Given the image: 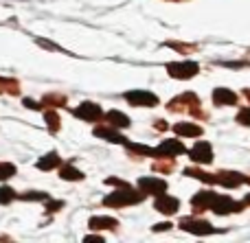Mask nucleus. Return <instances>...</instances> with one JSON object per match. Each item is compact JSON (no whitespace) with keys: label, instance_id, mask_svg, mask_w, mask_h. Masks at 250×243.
Returning <instances> with one entry per match:
<instances>
[{"label":"nucleus","instance_id":"f257e3e1","mask_svg":"<svg viewBox=\"0 0 250 243\" xmlns=\"http://www.w3.org/2000/svg\"><path fill=\"white\" fill-rule=\"evenodd\" d=\"M143 200L141 193L132 191L129 187H121V191H114L110 193L108 197L104 200L105 206H114V208H121V206H132V204H138Z\"/></svg>","mask_w":250,"mask_h":243},{"label":"nucleus","instance_id":"412c9836","mask_svg":"<svg viewBox=\"0 0 250 243\" xmlns=\"http://www.w3.org/2000/svg\"><path fill=\"white\" fill-rule=\"evenodd\" d=\"M16 200V191L9 187H0V204H11Z\"/></svg>","mask_w":250,"mask_h":243},{"label":"nucleus","instance_id":"7ed1b4c3","mask_svg":"<svg viewBox=\"0 0 250 243\" xmlns=\"http://www.w3.org/2000/svg\"><path fill=\"white\" fill-rule=\"evenodd\" d=\"M180 228L195 237H208L215 232V228L208 222H204V219H185V222H180Z\"/></svg>","mask_w":250,"mask_h":243},{"label":"nucleus","instance_id":"9b49d317","mask_svg":"<svg viewBox=\"0 0 250 243\" xmlns=\"http://www.w3.org/2000/svg\"><path fill=\"white\" fill-rule=\"evenodd\" d=\"M213 103L215 105H235L237 103V94L229 88H217L213 90Z\"/></svg>","mask_w":250,"mask_h":243},{"label":"nucleus","instance_id":"2eb2a0df","mask_svg":"<svg viewBox=\"0 0 250 243\" xmlns=\"http://www.w3.org/2000/svg\"><path fill=\"white\" fill-rule=\"evenodd\" d=\"M215 193L213 191H202L198 193V195H193V200H191V204L195 206V208H211L213 200H215Z\"/></svg>","mask_w":250,"mask_h":243},{"label":"nucleus","instance_id":"423d86ee","mask_svg":"<svg viewBox=\"0 0 250 243\" xmlns=\"http://www.w3.org/2000/svg\"><path fill=\"white\" fill-rule=\"evenodd\" d=\"M180 153H187L185 145L180 140H165V143L158 145V149H154V156H160V158H173V156H180Z\"/></svg>","mask_w":250,"mask_h":243},{"label":"nucleus","instance_id":"c756f323","mask_svg":"<svg viewBox=\"0 0 250 243\" xmlns=\"http://www.w3.org/2000/svg\"><path fill=\"white\" fill-rule=\"evenodd\" d=\"M246 204L250 206V195H246Z\"/></svg>","mask_w":250,"mask_h":243},{"label":"nucleus","instance_id":"393cba45","mask_svg":"<svg viewBox=\"0 0 250 243\" xmlns=\"http://www.w3.org/2000/svg\"><path fill=\"white\" fill-rule=\"evenodd\" d=\"M22 200H48L46 193H26V195H22Z\"/></svg>","mask_w":250,"mask_h":243},{"label":"nucleus","instance_id":"f03ea898","mask_svg":"<svg viewBox=\"0 0 250 243\" xmlns=\"http://www.w3.org/2000/svg\"><path fill=\"white\" fill-rule=\"evenodd\" d=\"M198 70H200L198 61H191V59L167 64V73L171 75L173 79H191V77H195V75H198Z\"/></svg>","mask_w":250,"mask_h":243},{"label":"nucleus","instance_id":"6e6552de","mask_svg":"<svg viewBox=\"0 0 250 243\" xmlns=\"http://www.w3.org/2000/svg\"><path fill=\"white\" fill-rule=\"evenodd\" d=\"M213 213L215 215H229V213H237V210H242V204H237V202H233L230 197H215L211 204Z\"/></svg>","mask_w":250,"mask_h":243},{"label":"nucleus","instance_id":"20e7f679","mask_svg":"<svg viewBox=\"0 0 250 243\" xmlns=\"http://www.w3.org/2000/svg\"><path fill=\"white\" fill-rule=\"evenodd\" d=\"M73 114L77 118H82V121H99L101 116H104V112H101V108L97 103H90V101H83L79 108H75L73 110Z\"/></svg>","mask_w":250,"mask_h":243},{"label":"nucleus","instance_id":"a211bd4d","mask_svg":"<svg viewBox=\"0 0 250 243\" xmlns=\"http://www.w3.org/2000/svg\"><path fill=\"white\" fill-rule=\"evenodd\" d=\"M88 224H90L92 230H99V228H108V230H114V228H117V219H112V217H92Z\"/></svg>","mask_w":250,"mask_h":243},{"label":"nucleus","instance_id":"f8f14e48","mask_svg":"<svg viewBox=\"0 0 250 243\" xmlns=\"http://www.w3.org/2000/svg\"><path fill=\"white\" fill-rule=\"evenodd\" d=\"M173 131L178 136H185V138H198V136H202V127L195 125V123H176Z\"/></svg>","mask_w":250,"mask_h":243},{"label":"nucleus","instance_id":"39448f33","mask_svg":"<svg viewBox=\"0 0 250 243\" xmlns=\"http://www.w3.org/2000/svg\"><path fill=\"white\" fill-rule=\"evenodd\" d=\"M125 99H127L132 105H147V108L158 105V96L147 92V90H129L127 94H125Z\"/></svg>","mask_w":250,"mask_h":243},{"label":"nucleus","instance_id":"c85d7f7f","mask_svg":"<svg viewBox=\"0 0 250 243\" xmlns=\"http://www.w3.org/2000/svg\"><path fill=\"white\" fill-rule=\"evenodd\" d=\"M62 206H64L62 202H48L46 208H48V210H57V208H62Z\"/></svg>","mask_w":250,"mask_h":243},{"label":"nucleus","instance_id":"f3484780","mask_svg":"<svg viewBox=\"0 0 250 243\" xmlns=\"http://www.w3.org/2000/svg\"><path fill=\"white\" fill-rule=\"evenodd\" d=\"M105 116H108V123L112 127H127L129 125V118L125 116L123 112H119V110H110Z\"/></svg>","mask_w":250,"mask_h":243},{"label":"nucleus","instance_id":"6ab92c4d","mask_svg":"<svg viewBox=\"0 0 250 243\" xmlns=\"http://www.w3.org/2000/svg\"><path fill=\"white\" fill-rule=\"evenodd\" d=\"M60 178L62 180H83V173L79 169H75L73 165H64L60 169Z\"/></svg>","mask_w":250,"mask_h":243},{"label":"nucleus","instance_id":"4be33fe9","mask_svg":"<svg viewBox=\"0 0 250 243\" xmlns=\"http://www.w3.org/2000/svg\"><path fill=\"white\" fill-rule=\"evenodd\" d=\"M44 116H46V123L51 125V131H57V127H60V116H57L55 112H44Z\"/></svg>","mask_w":250,"mask_h":243},{"label":"nucleus","instance_id":"dca6fc26","mask_svg":"<svg viewBox=\"0 0 250 243\" xmlns=\"http://www.w3.org/2000/svg\"><path fill=\"white\" fill-rule=\"evenodd\" d=\"M60 156H57L55 151H51V153H46L44 158H40L38 160V169H42V171H51V169H55L57 165H60Z\"/></svg>","mask_w":250,"mask_h":243},{"label":"nucleus","instance_id":"a878e982","mask_svg":"<svg viewBox=\"0 0 250 243\" xmlns=\"http://www.w3.org/2000/svg\"><path fill=\"white\" fill-rule=\"evenodd\" d=\"M105 239L104 237H95V235H88V237H83V243H104Z\"/></svg>","mask_w":250,"mask_h":243},{"label":"nucleus","instance_id":"b1692460","mask_svg":"<svg viewBox=\"0 0 250 243\" xmlns=\"http://www.w3.org/2000/svg\"><path fill=\"white\" fill-rule=\"evenodd\" d=\"M237 121L242 123V125H250V108L242 110V112L237 114Z\"/></svg>","mask_w":250,"mask_h":243},{"label":"nucleus","instance_id":"aec40b11","mask_svg":"<svg viewBox=\"0 0 250 243\" xmlns=\"http://www.w3.org/2000/svg\"><path fill=\"white\" fill-rule=\"evenodd\" d=\"M187 175H191V178H198L202 180L204 184H217V175H211V173H204V171H195V169H187L185 171Z\"/></svg>","mask_w":250,"mask_h":243},{"label":"nucleus","instance_id":"9d476101","mask_svg":"<svg viewBox=\"0 0 250 243\" xmlns=\"http://www.w3.org/2000/svg\"><path fill=\"white\" fill-rule=\"evenodd\" d=\"M154 208L160 210L163 215H173L178 208H180V202H178L176 197H169V195H165V193H160L158 200L154 202Z\"/></svg>","mask_w":250,"mask_h":243},{"label":"nucleus","instance_id":"5701e85b","mask_svg":"<svg viewBox=\"0 0 250 243\" xmlns=\"http://www.w3.org/2000/svg\"><path fill=\"white\" fill-rule=\"evenodd\" d=\"M11 175H16V167L13 165H0V182L7 178H11Z\"/></svg>","mask_w":250,"mask_h":243},{"label":"nucleus","instance_id":"bb28decb","mask_svg":"<svg viewBox=\"0 0 250 243\" xmlns=\"http://www.w3.org/2000/svg\"><path fill=\"white\" fill-rule=\"evenodd\" d=\"M24 105L26 108H33V110H42V103H38V101H33V99H24Z\"/></svg>","mask_w":250,"mask_h":243},{"label":"nucleus","instance_id":"ddd939ff","mask_svg":"<svg viewBox=\"0 0 250 243\" xmlns=\"http://www.w3.org/2000/svg\"><path fill=\"white\" fill-rule=\"evenodd\" d=\"M246 182V178H244L242 173H220L217 175V184H222V187H226V188H237L239 184H244Z\"/></svg>","mask_w":250,"mask_h":243},{"label":"nucleus","instance_id":"4468645a","mask_svg":"<svg viewBox=\"0 0 250 243\" xmlns=\"http://www.w3.org/2000/svg\"><path fill=\"white\" fill-rule=\"evenodd\" d=\"M95 136H97V138H105V140H110V143H119V145H127V143H129V140L125 138V136L117 134L114 130H105V127H97V130H95Z\"/></svg>","mask_w":250,"mask_h":243},{"label":"nucleus","instance_id":"0eeeda50","mask_svg":"<svg viewBox=\"0 0 250 243\" xmlns=\"http://www.w3.org/2000/svg\"><path fill=\"white\" fill-rule=\"evenodd\" d=\"M138 188H141L143 195H145V193H149V195H160V193L167 191V182H163V180H158V178H141L138 180Z\"/></svg>","mask_w":250,"mask_h":243},{"label":"nucleus","instance_id":"1a4fd4ad","mask_svg":"<svg viewBox=\"0 0 250 243\" xmlns=\"http://www.w3.org/2000/svg\"><path fill=\"white\" fill-rule=\"evenodd\" d=\"M189 156H191V160L200 162V165H208L213 160V147L208 143H198L189 151Z\"/></svg>","mask_w":250,"mask_h":243},{"label":"nucleus","instance_id":"cd10ccee","mask_svg":"<svg viewBox=\"0 0 250 243\" xmlns=\"http://www.w3.org/2000/svg\"><path fill=\"white\" fill-rule=\"evenodd\" d=\"M169 228H171V224L165 222V224H156V226L151 228V230H154V232H160V230H169Z\"/></svg>","mask_w":250,"mask_h":243}]
</instances>
